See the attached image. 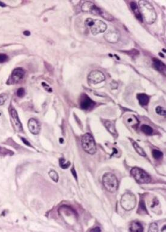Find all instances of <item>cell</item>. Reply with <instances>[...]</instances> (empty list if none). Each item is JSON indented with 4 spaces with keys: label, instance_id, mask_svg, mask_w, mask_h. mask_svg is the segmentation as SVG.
<instances>
[{
    "label": "cell",
    "instance_id": "6da1fadb",
    "mask_svg": "<svg viewBox=\"0 0 166 232\" xmlns=\"http://www.w3.org/2000/svg\"><path fill=\"white\" fill-rule=\"evenodd\" d=\"M139 6L143 20L148 24H153L156 19V13L152 5L147 1H140Z\"/></svg>",
    "mask_w": 166,
    "mask_h": 232
},
{
    "label": "cell",
    "instance_id": "7a4b0ae2",
    "mask_svg": "<svg viewBox=\"0 0 166 232\" xmlns=\"http://www.w3.org/2000/svg\"><path fill=\"white\" fill-rule=\"evenodd\" d=\"M85 24L86 27L90 29L91 33L94 35L104 33L107 29L106 23L103 21L99 20L87 18L85 21Z\"/></svg>",
    "mask_w": 166,
    "mask_h": 232
},
{
    "label": "cell",
    "instance_id": "3957f363",
    "mask_svg": "<svg viewBox=\"0 0 166 232\" xmlns=\"http://www.w3.org/2000/svg\"><path fill=\"white\" fill-rule=\"evenodd\" d=\"M102 180L104 187L109 192L114 193L118 189V181L114 174L111 172L106 173L103 176Z\"/></svg>",
    "mask_w": 166,
    "mask_h": 232
},
{
    "label": "cell",
    "instance_id": "277c9868",
    "mask_svg": "<svg viewBox=\"0 0 166 232\" xmlns=\"http://www.w3.org/2000/svg\"><path fill=\"white\" fill-rule=\"evenodd\" d=\"M81 145L83 150L89 154H94L97 151L94 139L89 133H86L82 136Z\"/></svg>",
    "mask_w": 166,
    "mask_h": 232
},
{
    "label": "cell",
    "instance_id": "5b68a950",
    "mask_svg": "<svg viewBox=\"0 0 166 232\" xmlns=\"http://www.w3.org/2000/svg\"><path fill=\"white\" fill-rule=\"evenodd\" d=\"M130 174L139 184H146L151 181V178L148 174L139 168H132Z\"/></svg>",
    "mask_w": 166,
    "mask_h": 232
},
{
    "label": "cell",
    "instance_id": "8992f818",
    "mask_svg": "<svg viewBox=\"0 0 166 232\" xmlns=\"http://www.w3.org/2000/svg\"><path fill=\"white\" fill-rule=\"evenodd\" d=\"M136 197L131 193H124L121 198V206L126 210L133 209L136 206Z\"/></svg>",
    "mask_w": 166,
    "mask_h": 232
},
{
    "label": "cell",
    "instance_id": "52a82bcc",
    "mask_svg": "<svg viewBox=\"0 0 166 232\" xmlns=\"http://www.w3.org/2000/svg\"><path fill=\"white\" fill-rule=\"evenodd\" d=\"M105 80V76L103 74V73L97 70L91 72L88 77V82L93 85L102 83Z\"/></svg>",
    "mask_w": 166,
    "mask_h": 232
},
{
    "label": "cell",
    "instance_id": "ba28073f",
    "mask_svg": "<svg viewBox=\"0 0 166 232\" xmlns=\"http://www.w3.org/2000/svg\"><path fill=\"white\" fill-rule=\"evenodd\" d=\"M95 105V103L86 94H83L80 97V106L82 109L88 110Z\"/></svg>",
    "mask_w": 166,
    "mask_h": 232
},
{
    "label": "cell",
    "instance_id": "9c48e42d",
    "mask_svg": "<svg viewBox=\"0 0 166 232\" xmlns=\"http://www.w3.org/2000/svg\"><path fill=\"white\" fill-rule=\"evenodd\" d=\"M10 114L11 116V119H12L13 124L14 125L15 129L17 131H23L22 124H21L20 120L18 118V115L17 111L14 109H11L10 110Z\"/></svg>",
    "mask_w": 166,
    "mask_h": 232
},
{
    "label": "cell",
    "instance_id": "30bf717a",
    "mask_svg": "<svg viewBox=\"0 0 166 232\" xmlns=\"http://www.w3.org/2000/svg\"><path fill=\"white\" fill-rule=\"evenodd\" d=\"M119 33L118 32L113 29H109L104 35L105 39L111 43H116L119 39Z\"/></svg>",
    "mask_w": 166,
    "mask_h": 232
},
{
    "label": "cell",
    "instance_id": "8fae6325",
    "mask_svg": "<svg viewBox=\"0 0 166 232\" xmlns=\"http://www.w3.org/2000/svg\"><path fill=\"white\" fill-rule=\"evenodd\" d=\"M25 74V71L22 68L15 69L12 74V79L14 82L18 83L23 79Z\"/></svg>",
    "mask_w": 166,
    "mask_h": 232
},
{
    "label": "cell",
    "instance_id": "7c38bea8",
    "mask_svg": "<svg viewBox=\"0 0 166 232\" xmlns=\"http://www.w3.org/2000/svg\"><path fill=\"white\" fill-rule=\"evenodd\" d=\"M28 127L30 131L33 135H38L40 131V126L38 122L33 118H31L28 122Z\"/></svg>",
    "mask_w": 166,
    "mask_h": 232
},
{
    "label": "cell",
    "instance_id": "4fadbf2b",
    "mask_svg": "<svg viewBox=\"0 0 166 232\" xmlns=\"http://www.w3.org/2000/svg\"><path fill=\"white\" fill-rule=\"evenodd\" d=\"M153 63L154 68L157 71L162 73H165V65L161 61L156 58H153Z\"/></svg>",
    "mask_w": 166,
    "mask_h": 232
},
{
    "label": "cell",
    "instance_id": "5bb4252c",
    "mask_svg": "<svg viewBox=\"0 0 166 232\" xmlns=\"http://www.w3.org/2000/svg\"><path fill=\"white\" fill-rule=\"evenodd\" d=\"M130 8H131L132 11H133L135 16L138 20V21H139L141 22H143V18H142V17H141V15L139 8L137 6L136 3L135 2H132L130 3Z\"/></svg>",
    "mask_w": 166,
    "mask_h": 232
},
{
    "label": "cell",
    "instance_id": "9a60e30c",
    "mask_svg": "<svg viewBox=\"0 0 166 232\" xmlns=\"http://www.w3.org/2000/svg\"><path fill=\"white\" fill-rule=\"evenodd\" d=\"M137 99L141 106H146L149 102V97L145 94H138L137 95Z\"/></svg>",
    "mask_w": 166,
    "mask_h": 232
},
{
    "label": "cell",
    "instance_id": "2e32d148",
    "mask_svg": "<svg viewBox=\"0 0 166 232\" xmlns=\"http://www.w3.org/2000/svg\"><path fill=\"white\" fill-rule=\"evenodd\" d=\"M96 6V5L91 2H85L82 6V10L83 12H89L91 13L92 9Z\"/></svg>",
    "mask_w": 166,
    "mask_h": 232
},
{
    "label": "cell",
    "instance_id": "e0dca14e",
    "mask_svg": "<svg viewBox=\"0 0 166 232\" xmlns=\"http://www.w3.org/2000/svg\"><path fill=\"white\" fill-rule=\"evenodd\" d=\"M130 231L141 232L143 231V228L141 224L139 222L134 221V222H132L130 225Z\"/></svg>",
    "mask_w": 166,
    "mask_h": 232
},
{
    "label": "cell",
    "instance_id": "ac0fdd59",
    "mask_svg": "<svg viewBox=\"0 0 166 232\" xmlns=\"http://www.w3.org/2000/svg\"><path fill=\"white\" fill-rule=\"evenodd\" d=\"M105 127L106 128L108 129V130L114 136L116 135V130H115V126H114V124L112 122H110V121H106V122L105 123Z\"/></svg>",
    "mask_w": 166,
    "mask_h": 232
},
{
    "label": "cell",
    "instance_id": "d6986e66",
    "mask_svg": "<svg viewBox=\"0 0 166 232\" xmlns=\"http://www.w3.org/2000/svg\"><path fill=\"white\" fill-rule=\"evenodd\" d=\"M140 128L141 131L147 135H151L153 132V128L148 125H142Z\"/></svg>",
    "mask_w": 166,
    "mask_h": 232
},
{
    "label": "cell",
    "instance_id": "ffe728a7",
    "mask_svg": "<svg viewBox=\"0 0 166 232\" xmlns=\"http://www.w3.org/2000/svg\"><path fill=\"white\" fill-rule=\"evenodd\" d=\"M132 145H133L134 148L135 149L136 151L140 156H144V157L146 156V154L145 151L143 150V149L141 147H140L139 146V145H138L136 142H134V141H132Z\"/></svg>",
    "mask_w": 166,
    "mask_h": 232
},
{
    "label": "cell",
    "instance_id": "44dd1931",
    "mask_svg": "<svg viewBox=\"0 0 166 232\" xmlns=\"http://www.w3.org/2000/svg\"><path fill=\"white\" fill-rule=\"evenodd\" d=\"M70 165H71L70 162H66L65 159L61 158L59 159V165L62 168L66 169L70 167Z\"/></svg>",
    "mask_w": 166,
    "mask_h": 232
},
{
    "label": "cell",
    "instance_id": "7402d4cb",
    "mask_svg": "<svg viewBox=\"0 0 166 232\" xmlns=\"http://www.w3.org/2000/svg\"><path fill=\"white\" fill-rule=\"evenodd\" d=\"M152 156L155 159L159 160L162 157L163 153L158 150H153L152 151Z\"/></svg>",
    "mask_w": 166,
    "mask_h": 232
},
{
    "label": "cell",
    "instance_id": "603a6c76",
    "mask_svg": "<svg viewBox=\"0 0 166 232\" xmlns=\"http://www.w3.org/2000/svg\"><path fill=\"white\" fill-rule=\"evenodd\" d=\"M49 176L50 177V178L53 180L55 181V182H58V180H59V175H58V174L54 170H51L49 173Z\"/></svg>",
    "mask_w": 166,
    "mask_h": 232
},
{
    "label": "cell",
    "instance_id": "cb8c5ba5",
    "mask_svg": "<svg viewBox=\"0 0 166 232\" xmlns=\"http://www.w3.org/2000/svg\"><path fill=\"white\" fill-rule=\"evenodd\" d=\"M140 210V212L139 213H141L142 212L144 213H147V209H146V206H145L144 201L143 200H141L139 201L138 210Z\"/></svg>",
    "mask_w": 166,
    "mask_h": 232
},
{
    "label": "cell",
    "instance_id": "d4e9b609",
    "mask_svg": "<svg viewBox=\"0 0 166 232\" xmlns=\"http://www.w3.org/2000/svg\"><path fill=\"white\" fill-rule=\"evenodd\" d=\"M156 112L158 115H162V116H165L166 113H165V110L161 106H158L156 108Z\"/></svg>",
    "mask_w": 166,
    "mask_h": 232
},
{
    "label": "cell",
    "instance_id": "484cf974",
    "mask_svg": "<svg viewBox=\"0 0 166 232\" xmlns=\"http://www.w3.org/2000/svg\"><path fill=\"white\" fill-rule=\"evenodd\" d=\"M158 231V228L157 224L156 223H155V222L152 223L150 225V227H149V231H150V232H156Z\"/></svg>",
    "mask_w": 166,
    "mask_h": 232
},
{
    "label": "cell",
    "instance_id": "4316f807",
    "mask_svg": "<svg viewBox=\"0 0 166 232\" xmlns=\"http://www.w3.org/2000/svg\"><path fill=\"white\" fill-rule=\"evenodd\" d=\"M8 95L5 94H2L0 95V106L3 105L5 104V103L8 100Z\"/></svg>",
    "mask_w": 166,
    "mask_h": 232
},
{
    "label": "cell",
    "instance_id": "83f0119b",
    "mask_svg": "<svg viewBox=\"0 0 166 232\" xmlns=\"http://www.w3.org/2000/svg\"><path fill=\"white\" fill-rule=\"evenodd\" d=\"M17 94L18 97L23 98L25 95V89L23 88H19L17 92Z\"/></svg>",
    "mask_w": 166,
    "mask_h": 232
},
{
    "label": "cell",
    "instance_id": "f1b7e54d",
    "mask_svg": "<svg viewBox=\"0 0 166 232\" xmlns=\"http://www.w3.org/2000/svg\"><path fill=\"white\" fill-rule=\"evenodd\" d=\"M9 60V57L5 54H0V63H4Z\"/></svg>",
    "mask_w": 166,
    "mask_h": 232
},
{
    "label": "cell",
    "instance_id": "f546056e",
    "mask_svg": "<svg viewBox=\"0 0 166 232\" xmlns=\"http://www.w3.org/2000/svg\"><path fill=\"white\" fill-rule=\"evenodd\" d=\"M42 85L43 86V87L44 88V89H45L46 91H47L48 92H51L52 91V88H51L47 83H45V82H42Z\"/></svg>",
    "mask_w": 166,
    "mask_h": 232
},
{
    "label": "cell",
    "instance_id": "4dcf8cb0",
    "mask_svg": "<svg viewBox=\"0 0 166 232\" xmlns=\"http://www.w3.org/2000/svg\"><path fill=\"white\" fill-rule=\"evenodd\" d=\"M21 138V140L23 141V142L26 145L31 147V144L29 143V142L27 140H26V139L25 138Z\"/></svg>",
    "mask_w": 166,
    "mask_h": 232
},
{
    "label": "cell",
    "instance_id": "1f68e13d",
    "mask_svg": "<svg viewBox=\"0 0 166 232\" xmlns=\"http://www.w3.org/2000/svg\"><path fill=\"white\" fill-rule=\"evenodd\" d=\"M71 172H72V173H73V175H74V177H75V178H76V180H77V175H76V171H75V169H74V168H73L72 169H71Z\"/></svg>",
    "mask_w": 166,
    "mask_h": 232
},
{
    "label": "cell",
    "instance_id": "d6a6232c",
    "mask_svg": "<svg viewBox=\"0 0 166 232\" xmlns=\"http://www.w3.org/2000/svg\"><path fill=\"white\" fill-rule=\"evenodd\" d=\"M91 231H100L101 230L100 229L99 227H96V228L92 229Z\"/></svg>",
    "mask_w": 166,
    "mask_h": 232
},
{
    "label": "cell",
    "instance_id": "836d02e7",
    "mask_svg": "<svg viewBox=\"0 0 166 232\" xmlns=\"http://www.w3.org/2000/svg\"><path fill=\"white\" fill-rule=\"evenodd\" d=\"M24 35H26V36H29V35H30V32H29V31H25V32H24Z\"/></svg>",
    "mask_w": 166,
    "mask_h": 232
},
{
    "label": "cell",
    "instance_id": "e575fe53",
    "mask_svg": "<svg viewBox=\"0 0 166 232\" xmlns=\"http://www.w3.org/2000/svg\"><path fill=\"white\" fill-rule=\"evenodd\" d=\"M0 6H2V7H5V6H6V5H5L4 3H3L2 2H0Z\"/></svg>",
    "mask_w": 166,
    "mask_h": 232
},
{
    "label": "cell",
    "instance_id": "d590c367",
    "mask_svg": "<svg viewBox=\"0 0 166 232\" xmlns=\"http://www.w3.org/2000/svg\"><path fill=\"white\" fill-rule=\"evenodd\" d=\"M165 231V225H164V227H163V228H162V229L161 230V231Z\"/></svg>",
    "mask_w": 166,
    "mask_h": 232
},
{
    "label": "cell",
    "instance_id": "8d00e7d4",
    "mask_svg": "<svg viewBox=\"0 0 166 232\" xmlns=\"http://www.w3.org/2000/svg\"><path fill=\"white\" fill-rule=\"evenodd\" d=\"M63 142H64V139H63L62 138H61V139H60V142H61V143H62Z\"/></svg>",
    "mask_w": 166,
    "mask_h": 232
},
{
    "label": "cell",
    "instance_id": "74e56055",
    "mask_svg": "<svg viewBox=\"0 0 166 232\" xmlns=\"http://www.w3.org/2000/svg\"><path fill=\"white\" fill-rule=\"evenodd\" d=\"M0 119H1V113H0Z\"/></svg>",
    "mask_w": 166,
    "mask_h": 232
}]
</instances>
